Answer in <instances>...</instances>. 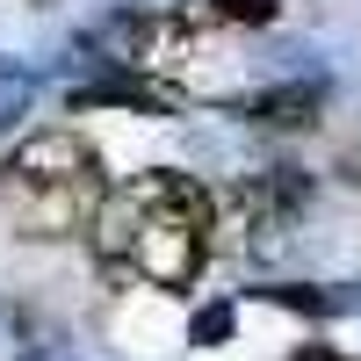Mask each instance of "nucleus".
<instances>
[{"label": "nucleus", "instance_id": "nucleus-10", "mask_svg": "<svg viewBox=\"0 0 361 361\" xmlns=\"http://www.w3.org/2000/svg\"><path fill=\"white\" fill-rule=\"evenodd\" d=\"M289 361H347V354H333V347H296Z\"/></svg>", "mask_w": 361, "mask_h": 361}, {"label": "nucleus", "instance_id": "nucleus-1", "mask_svg": "<svg viewBox=\"0 0 361 361\" xmlns=\"http://www.w3.org/2000/svg\"><path fill=\"white\" fill-rule=\"evenodd\" d=\"M87 253L116 289H195L217 253V195L173 166L130 173L123 188H109Z\"/></svg>", "mask_w": 361, "mask_h": 361}, {"label": "nucleus", "instance_id": "nucleus-6", "mask_svg": "<svg viewBox=\"0 0 361 361\" xmlns=\"http://www.w3.org/2000/svg\"><path fill=\"white\" fill-rule=\"evenodd\" d=\"M267 304H282V311H304V318H333L347 296H333V289H311V282H275V289H260Z\"/></svg>", "mask_w": 361, "mask_h": 361}, {"label": "nucleus", "instance_id": "nucleus-4", "mask_svg": "<svg viewBox=\"0 0 361 361\" xmlns=\"http://www.w3.org/2000/svg\"><path fill=\"white\" fill-rule=\"evenodd\" d=\"M318 109H325V94L311 80H289V87H267V94H253L246 102V116L260 130H311L318 123Z\"/></svg>", "mask_w": 361, "mask_h": 361}, {"label": "nucleus", "instance_id": "nucleus-9", "mask_svg": "<svg viewBox=\"0 0 361 361\" xmlns=\"http://www.w3.org/2000/svg\"><path fill=\"white\" fill-rule=\"evenodd\" d=\"M15 361H73V347H58V340H22Z\"/></svg>", "mask_w": 361, "mask_h": 361}, {"label": "nucleus", "instance_id": "nucleus-5", "mask_svg": "<svg viewBox=\"0 0 361 361\" xmlns=\"http://www.w3.org/2000/svg\"><path fill=\"white\" fill-rule=\"evenodd\" d=\"M29 102H37V73H29V66H15V58L0 51V137H8L22 116H29Z\"/></svg>", "mask_w": 361, "mask_h": 361}, {"label": "nucleus", "instance_id": "nucleus-3", "mask_svg": "<svg viewBox=\"0 0 361 361\" xmlns=\"http://www.w3.org/2000/svg\"><path fill=\"white\" fill-rule=\"evenodd\" d=\"M73 116H94V109H130V116H173V94L159 80H145L130 66H109V73H87L73 94H66Z\"/></svg>", "mask_w": 361, "mask_h": 361}, {"label": "nucleus", "instance_id": "nucleus-8", "mask_svg": "<svg viewBox=\"0 0 361 361\" xmlns=\"http://www.w3.org/2000/svg\"><path fill=\"white\" fill-rule=\"evenodd\" d=\"M217 8V22H238V29H267L282 15V0H209Z\"/></svg>", "mask_w": 361, "mask_h": 361}, {"label": "nucleus", "instance_id": "nucleus-7", "mask_svg": "<svg viewBox=\"0 0 361 361\" xmlns=\"http://www.w3.org/2000/svg\"><path fill=\"white\" fill-rule=\"evenodd\" d=\"M231 333H238V311L224 304V296H217V304H202V311L188 318V340H195V347H224Z\"/></svg>", "mask_w": 361, "mask_h": 361}, {"label": "nucleus", "instance_id": "nucleus-2", "mask_svg": "<svg viewBox=\"0 0 361 361\" xmlns=\"http://www.w3.org/2000/svg\"><path fill=\"white\" fill-rule=\"evenodd\" d=\"M102 202H109V173L80 130H29L0 159V217L15 238H37V246L87 238Z\"/></svg>", "mask_w": 361, "mask_h": 361}]
</instances>
